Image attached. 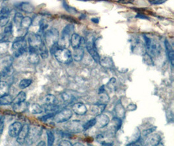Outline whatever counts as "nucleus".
Returning <instances> with one entry per match:
<instances>
[{"mask_svg":"<svg viewBox=\"0 0 174 146\" xmlns=\"http://www.w3.org/2000/svg\"><path fill=\"white\" fill-rule=\"evenodd\" d=\"M28 49V42L25 40L24 36H18L12 44V51L15 57L22 56Z\"/></svg>","mask_w":174,"mask_h":146,"instance_id":"1","label":"nucleus"},{"mask_svg":"<svg viewBox=\"0 0 174 146\" xmlns=\"http://www.w3.org/2000/svg\"><path fill=\"white\" fill-rule=\"evenodd\" d=\"M74 32V26L73 24H68L63 28L61 35L59 38L57 44L60 48H67L70 45V36Z\"/></svg>","mask_w":174,"mask_h":146,"instance_id":"2","label":"nucleus"},{"mask_svg":"<svg viewBox=\"0 0 174 146\" xmlns=\"http://www.w3.org/2000/svg\"><path fill=\"white\" fill-rule=\"evenodd\" d=\"M144 40L147 54H149L152 58L158 56L161 51L160 44L155 40L148 36H145Z\"/></svg>","mask_w":174,"mask_h":146,"instance_id":"3","label":"nucleus"},{"mask_svg":"<svg viewBox=\"0 0 174 146\" xmlns=\"http://www.w3.org/2000/svg\"><path fill=\"white\" fill-rule=\"evenodd\" d=\"M53 55L58 62L62 64H67L73 61L71 52L67 48L60 47L54 53Z\"/></svg>","mask_w":174,"mask_h":146,"instance_id":"4","label":"nucleus"},{"mask_svg":"<svg viewBox=\"0 0 174 146\" xmlns=\"http://www.w3.org/2000/svg\"><path fill=\"white\" fill-rule=\"evenodd\" d=\"M86 41V48L90 56L94 60V61L99 63L100 57L97 52L95 43V40L92 36H87Z\"/></svg>","mask_w":174,"mask_h":146,"instance_id":"5","label":"nucleus"},{"mask_svg":"<svg viewBox=\"0 0 174 146\" xmlns=\"http://www.w3.org/2000/svg\"><path fill=\"white\" fill-rule=\"evenodd\" d=\"M44 38L45 44L50 48L51 46L58 42L60 38L59 32L56 29L54 28L45 31L44 32Z\"/></svg>","mask_w":174,"mask_h":146,"instance_id":"6","label":"nucleus"},{"mask_svg":"<svg viewBox=\"0 0 174 146\" xmlns=\"http://www.w3.org/2000/svg\"><path fill=\"white\" fill-rule=\"evenodd\" d=\"M73 116V111L69 109H64L57 112L54 116V120L57 123H65L69 122Z\"/></svg>","mask_w":174,"mask_h":146,"instance_id":"7","label":"nucleus"},{"mask_svg":"<svg viewBox=\"0 0 174 146\" xmlns=\"http://www.w3.org/2000/svg\"><path fill=\"white\" fill-rule=\"evenodd\" d=\"M64 128L65 131L70 133H79L83 131V124L78 120H74L67 123L64 125Z\"/></svg>","mask_w":174,"mask_h":146,"instance_id":"8","label":"nucleus"},{"mask_svg":"<svg viewBox=\"0 0 174 146\" xmlns=\"http://www.w3.org/2000/svg\"><path fill=\"white\" fill-rule=\"evenodd\" d=\"M42 134V130L38 127H32L29 129L28 136L25 139V143L28 145L34 144Z\"/></svg>","mask_w":174,"mask_h":146,"instance_id":"9","label":"nucleus"},{"mask_svg":"<svg viewBox=\"0 0 174 146\" xmlns=\"http://www.w3.org/2000/svg\"><path fill=\"white\" fill-rule=\"evenodd\" d=\"M42 42L41 36L36 33L31 32L28 35L27 42L28 43L29 47L35 48L38 49V48L39 47Z\"/></svg>","mask_w":174,"mask_h":146,"instance_id":"10","label":"nucleus"},{"mask_svg":"<svg viewBox=\"0 0 174 146\" xmlns=\"http://www.w3.org/2000/svg\"><path fill=\"white\" fill-rule=\"evenodd\" d=\"M96 123L95 126L97 129H102L106 127L109 123V118L104 114H100L95 117Z\"/></svg>","mask_w":174,"mask_h":146,"instance_id":"11","label":"nucleus"},{"mask_svg":"<svg viewBox=\"0 0 174 146\" xmlns=\"http://www.w3.org/2000/svg\"><path fill=\"white\" fill-rule=\"evenodd\" d=\"M28 52H29V56L28 58V60L29 63L31 64H37L40 61V55L38 54V49L32 48L29 47L28 46Z\"/></svg>","mask_w":174,"mask_h":146,"instance_id":"12","label":"nucleus"},{"mask_svg":"<svg viewBox=\"0 0 174 146\" xmlns=\"http://www.w3.org/2000/svg\"><path fill=\"white\" fill-rule=\"evenodd\" d=\"M29 129V127L28 124H24V125H22L20 132H19L18 136H16V142L19 144L22 145L25 142V139H26L28 136Z\"/></svg>","mask_w":174,"mask_h":146,"instance_id":"13","label":"nucleus"},{"mask_svg":"<svg viewBox=\"0 0 174 146\" xmlns=\"http://www.w3.org/2000/svg\"><path fill=\"white\" fill-rule=\"evenodd\" d=\"M22 127L21 123L18 122H15L12 123L9 127L8 132L9 135L12 138H16L18 133L20 132Z\"/></svg>","mask_w":174,"mask_h":146,"instance_id":"14","label":"nucleus"},{"mask_svg":"<svg viewBox=\"0 0 174 146\" xmlns=\"http://www.w3.org/2000/svg\"><path fill=\"white\" fill-rule=\"evenodd\" d=\"M72 111L76 115L83 116L87 113V109L86 106L83 103H76L73 105Z\"/></svg>","mask_w":174,"mask_h":146,"instance_id":"15","label":"nucleus"},{"mask_svg":"<svg viewBox=\"0 0 174 146\" xmlns=\"http://www.w3.org/2000/svg\"><path fill=\"white\" fill-rule=\"evenodd\" d=\"M161 141V137L158 134H150L148 135L144 144L145 145H158Z\"/></svg>","mask_w":174,"mask_h":146,"instance_id":"16","label":"nucleus"},{"mask_svg":"<svg viewBox=\"0 0 174 146\" xmlns=\"http://www.w3.org/2000/svg\"><path fill=\"white\" fill-rule=\"evenodd\" d=\"M31 25H32V19L29 16L23 17L20 25V28L17 31L20 33L24 32V34H26L27 31L29 29Z\"/></svg>","mask_w":174,"mask_h":146,"instance_id":"17","label":"nucleus"},{"mask_svg":"<svg viewBox=\"0 0 174 146\" xmlns=\"http://www.w3.org/2000/svg\"><path fill=\"white\" fill-rule=\"evenodd\" d=\"M114 113L115 114L116 118H118L121 119H123L125 118L126 110L120 101H119L115 105L114 107Z\"/></svg>","mask_w":174,"mask_h":146,"instance_id":"18","label":"nucleus"},{"mask_svg":"<svg viewBox=\"0 0 174 146\" xmlns=\"http://www.w3.org/2000/svg\"><path fill=\"white\" fill-rule=\"evenodd\" d=\"M84 55H85L84 49H83V47L80 46L78 48L74 49V52L72 54L73 59H74L76 62H80L83 58Z\"/></svg>","mask_w":174,"mask_h":146,"instance_id":"19","label":"nucleus"},{"mask_svg":"<svg viewBox=\"0 0 174 146\" xmlns=\"http://www.w3.org/2000/svg\"><path fill=\"white\" fill-rule=\"evenodd\" d=\"M29 109V104L25 101L13 104L12 106V109H13L14 112L18 114L23 113L25 111H26Z\"/></svg>","mask_w":174,"mask_h":146,"instance_id":"20","label":"nucleus"},{"mask_svg":"<svg viewBox=\"0 0 174 146\" xmlns=\"http://www.w3.org/2000/svg\"><path fill=\"white\" fill-rule=\"evenodd\" d=\"M82 38L76 33H73V34L70 36V45L72 46L73 49L76 48H78L81 45Z\"/></svg>","mask_w":174,"mask_h":146,"instance_id":"21","label":"nucleus"},{"mask_svg":"<svg viewBox=\"0 0 174 146\" xmlns=\"http://www.w3.org/2000/svg\"><path fill=\"white\" fill-rule=\"evenodd\" d=\"M106 107V105L96 103L95 105H92L91 107H90V112H91V114L93 115L97 116L102 113L103 111L105 110Z\"/></svg>","mask_w":174,"mask_h":146,"instance_id":"22","label":"nucleus"},{"mask_svg":"<svg viewBox=\"0 0 174 146\" xmlns=\"http://www.w3.org/2000/svg\"><path fill=\"white\" fill-rule=\"evenodd\" d=\"M122 125V119L114 117L112 120V125L108 129L111 131L114 132V133H116L118 131V130L121 128V126Z\"/></svg>","mask_w":174,"mask_h":146,"instance_id":"23","label":"nucleus"},{"mask_svg":"<svg viewBox=\"0 0 174 146\" xmlns=\"http://www.w3.org/2000/svg\"><path fill=\"white\" fill-rule=\"evenodd\" d=\"M164 45H165V48H166V50L167 52V57H168V59H169L172 66H173V62H174V54H173V48L172 47L170 43L167 41H165Z\"/></svg>","mask_w":174,"mask_h":146,"instance_id":"24","label":"nucleus"},{"mask_svg":"<svg viewBox=\"0 0 174 146\" xmlns=\"http://www.w3.org/2000/svg\"><path fill=\"white\" fill-rule=\"evenodd\" d=\"M38 54L42 58H47L48 57V50L47 47V45L44 42L40 45L39 47L38 48Z\"/></svg>","mask_w":174,"mask_h":146,"instance_id":"25","label":"nucleus"},{"mask_svg":"<svg viewBox=\"0 0 174 146\" xmlns=\"http://www.w3.org/2000/svg\"><path fill=\"white\" fill-rule=\"evenodd\" d=\"M13 97L9 94L0 96V105H9L13 102Z\"/></svg>","mask_w":174,"mask_h":146,"instance_id":"26","label":"nucleus"},{"mask_svg":"<svg viewBox=\"0 0 174 146\" xmlns=\"http://www.w3.org/2000/svg\"><path fill=\"white\" fill-rule=\"evenodd\" d=\"M56 97L52 94H48L43 99V103L44 106H51L56 105Z\"/></svg>","mask_w":174,"mask_h":146,"instance_id":"27","label":"nucleus"},{"mask_svg":"<svg viewBox=\"0 0 174 146\" xmlns=\"http://www.w3.org/2000/svg\"><path fill=\"white\" fill-rule=\"evenodd\" d=\"M23 17H24L23 15L21 14L20 12H16L14 16L12 25H13V26H15V27H16L17 31L20 28V25H21V22H22Z\"/></svg>","mask_w":174,"mask_h":146,"instance_id":"28","label":"nucleus"},{"mask_svg":"<svg viewBox=\"0 0 174 146\" xmlns=\"http://www.w3.org/2000/svg\"><path fill=\"white\" fill-rule=\"evenodd\" d=\"M29 110L31 114H39L43 112V107L38 103H33L30 106Z\"/></svg>","mask_w":174,"mask_h":146,"instance_id":"29","label":"nucleus"},{"mask_svg":"<svg viewBox=\"0 0 174 146\" xmlns=\"http://www.w3.org/2000/svg\"><path fill=\"white\" fill-rule=\"evenodd\" d=\"M26 94L23 91H21L18 93L17 94V96L13 99V102H12V104H16V103H22V102H24L26 100Z\"/></svg>","mask_w":174,"mask_h":146,"instance_id":"30","label":"nucleus"},{"mask_svg":"<svg viewBox=\"0 0 174 146\" xmlns=\"http://www.w3.org/2000/svg\"><path fill=\"white\" fill-rule=\"evenodd\" d=\"M99 63L103 67L106 68H110L113 66L112 60L109 57H104L102 58H100Z\"/></svg>","mask_w":174,"mask_h":146,"instance_id":"31","label":"nucleus"},{"mask_svg":"<svg viewBox=\"0 0 174 146\" xmlns=\"http://www.w3.org/2000/svg\"><path fill=\"white\" fill-rule=\"evenodd\" d=\"M109 97L106 94V93H105V92L99 93L97 103L107 105V103L109 102Z\"/></svg>","mask_w":174,"mask_h":146,"instance_id":"32","label":"nucleus"},{"mask_svg":"<svg viewBox=\"0 0 174 146\" xmlns=\"http://www.w3.org/2000/svg\"><path fill=\"white\" fill-rule=\"evenodd\" d=\"M9 86L8 83L3 81H0V96L9 94Z\"/></svg>","mask_w":174,"mask_h":146,"instance_id":"33","label":"nucleus"},{"mask_svg":"<svg viewBox=\"0 0 174 146\" xmlns=\"http://www.w3.org/2000/svg\"><path fill=\"white\" fill-rule=\"evenodd\" d=\"M14 72V69L11 65L6 66L0 74V76L2 77H7L11 76Z\"/></svg>","mask_w":174,"mask_h":146,"instance_id":"34","label":"nucleus"},{"mask_svg":"<svg viewBox=\"0 0 174 146\" xmlns=\"http://www.w3.org/2000/svg\"><path fill=\"white\" fill-rule=\"evenodd\" d=\"M20 9L26 13H31L33 12L34 7L31 4L27 2H24L20 5Z\"/></svg>","mask_w":174,"mask_h":146,"instance_id":"35","label":"nucleus"},{"mask_svg":"<svg viewBox=\"0 0 174 146\" xmlns=\"http://www.w3.org/2000/svg\"><path fill=\"white\" fill-rule=\"evenodd\" d=\"M10 22L9 14L0 15V28H4Z\"/></svg>","mask_w":174,"mask_h":146,"instance_id":"36","label":"nucleus"},{"mask_svg":"<svg viewBox=\"0 0 174 146\" xmlns=\"http://www.w3.org/2000/svg\"><path fill=\"white\" fill-rule=\"evenodd\" d=\"M141 132L140 131V130L138 129L136 131L134 132V134L132 136V141L128 144V145H134L136 144V143H138V142L140 140V137H141Z\"/></svg>","mask_w":174,"mask_h":146,"instance_id":"37","label":"nucleus"},{"mask_svg":"<svg viewBox=\"0 0 174 146\" xmlns=\"http://www.w3.org/2000/svg\"><path fill=\"white\" fill-rule=\"evenodd\" d=\"M32 83V80L29 79H24L20 81V83H19V87L21 89H25L28 87Z\"/></svg>","mask_w":174,"mask_h":146,"instance_id":"38","label":"nucleus"},{"mask_svg":"<svg viewBox=\"0 0 174 146\" xmlns=\"http://www.w3.org/2000/svg\"><path fill=\"white\" fill-rule=\"evenodd\" d=\"M47 144L48 145H52L55 141V136L54 133L51 132L50 130H48L47 131Z\"/></svg>","mask_w":174,"mask_h":146,"instance_id":"39","label":"nucleus"},{"mask_svg":"<svg viewBox=\"0 0 174 146\" xmlns=\"http://www.w3.org/2000/svg\"><path fill=\"white\" fill-rule=\"evenodd\" d=\"M96 123V119L93 118L91 119H90L88 122H87L86 123L83 124V131H87L88 129H89L90 128L93 127V126H95Z\"/></svg>","mask_w":174,"mask_h":146,"instance_id":"40","label":"nucleus"},{"mask_svg":"<svg viewBox=\"0 0 174 146\" xmlns=\"http://www.w3.org/2000/svg\"><path fill=\"white\" fill-rule=\"evenodd\" d=\"M61 97H62L63 101L65 103H70L74 99H73L74 97L73 96V95L70 94H68V93H67V92H65V93H63V94H62Z\"/></svg>","mask_w":174,"mask_h":146,"instance_id":"41","label":"nucleus"},{"mask_svg":"<svg viewBox=\"0 0 174 146\" xmlns=\"http://www.w3.org/2000/svg\"><path fill=\"white\" fill-rule=\"evenodd\" d=\"M144 61L145 64L148 65H153V58L147 54H145L144 56Z\"/></svg>","mask_w":174,"mask_h":146,"instance_id":"42","label":"nucleus"},{"mask_svg":"<svg viewBox=\"0 0 174 146\" xmlns=\"http://www.w3.org/2000/svg\"><path fill=\"white\" fill-rule=\"evenodd\" d=\"M5 127V116H2L0 117V136L3 134Z\"/></svg>","mask_w":174,"mask_h":146,"instance_id":"43","label":"nucleus"},{"mask_svg":"<svg viewBox=\"0 0 174 146\" xmlns=\"http://www.w3.org/2000/svg\"><path fill=\"white\" fill-rule=\"evenodd\" d=\"M156 128H157L156 127H151L148 129L144 130L142 133H141V135H142V136H147L150 134H152V132L154 131V129H156Z\"/></svg>","mask_w":174,"mask_h":146,"instance_id":"44","label":"nucleus"},{"mask_svg":"<svg viewBox=\"0 0 174 146\" xmlns=\"http://www.w3.org/2000/svg\"><path fill=\"white\" fill-rule=\"evenodd\" d=\"M54 115H55V113H54V112H49L48 114H47L46 115L42 116L41 118H40V119H41V121L45 122V121L48 120V119H50L51 118H53Z\"/></svg>","mask_w":174,"mask_h":146,"instance_id":"45","label":"nucleus"},{"mask_svg":"<svg viewBox=\"0 0 174 146\" xmlns=\"http://www.w3.org/2000/svg\"><path fill=\"white\" fill-rule=\"evenodd\" d=\"M58 145H67V146H71V145H73V144L71 143H70L68 140H61L60 142H59Z\"/></svg>","mask_w":174,"mask_h":146,"instance_id":"46","label":"nucleus"},{"mask_svg":"<svg viewBox=\"0 0 174 146\" xmlns=\"http://www.w3.org/2000/svg\"><path fill=\"white\" fill-rule=\"evenodd\" d=\"M136 108H137V106L136 105L131 103V104L128 105V107H127V110L132 111V110H135L136 109Z\"/></svg>","mask_w":174,"mask_h":146,"instance_id":"47","label":"nucleus"},{"mask_svg":"<svg viewBox=\"0 0 174 146\" xmlns=\"http://www.w3.org/2000/svg\"><path fill=\"white\" fill-rule=\"evenodd\" d=\"M164 1L165 0H151V1H149V2L153 5H158V4L163 3Z\"/></svg>","mask_w":174,"mask_h":146,"instance_id":"48","label":"nucleus"},{"mask_svg":"<svg viewBox=\"0 0 174 146\" xmlns=\"http://www.w3.org/2000/svg\"><path fill=\"white\" fill-rule=\"evenodd\" d=\"M121 2L123 3H130L133 2V0H121V1H119V2Z\"/></svg>","mask_w":174,"mask_h":146,"instance_id":"49","label":"nucleus"},{"mask_svg":"<svg viewBox=\"0 0 174 146\" xmlns=\"http://www.w3.org/2000/svg\"><path fill=\"white\" fill-rule=\"evenodd\" d=\"M37 145H46V143H45L44 141H41L40 142H38L37 144Z\"/></svg>","mask_w":174,"mask_h":146,"instance_id":"50","label":"nucleus"},{"mask_svg":"<svg viewBox=\"0 0 174 146\" xmlns=\"http://www.w3.org/2000/svg\"><path fill=\"white\" fill-rule=\"evenodd\" d=\"M74 145H83L81 143H76V144H74Z\"/></svg>","mask_w":174,"mask_h":146,"instance_id":"51","label":"nucleus"}]
</instances>
